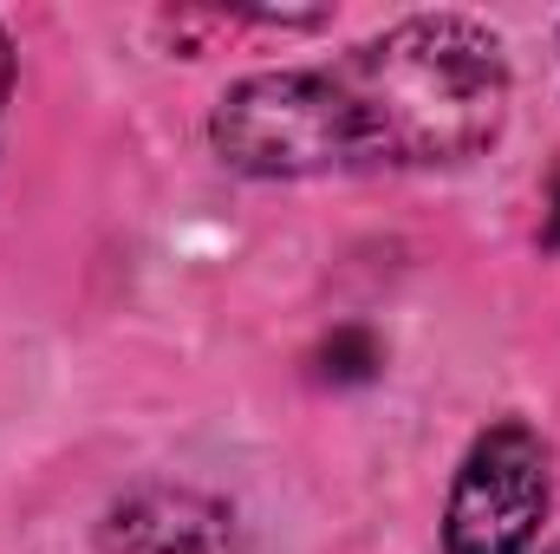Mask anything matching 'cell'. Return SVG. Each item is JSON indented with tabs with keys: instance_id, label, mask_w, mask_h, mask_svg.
Wrapping results in <instances>:
<instances>
[{
	"instance_id": "4",
	"label": "cell",
	"mask_w": 560,
	"mask_h": 554,
	"mask_svg": "<svg viewBox=\"0 0 560 554\" xmlns=\"http://www.w3.org/2000/svg\"><path fill=\"white\" fill-rule=\"evenodd\" d=\"M378 366H385V353H378V339L359 333V326H339V333L326 339V353H319V372L339 379V385H346V379H372Z\"/></svg>"
},
{
	"instance_id": "2",
	"label": "cell",
	"mask_w": 560,
	"mask_h": 554,
	"mask_svg": "<svg viewBox=\"0 0 560 554\" xmlns=\"http://www.w3.org/2000/svg\"><path fill=\"white\" fill-rule=\"evenodd\" d=\"M555 476L548 443L528 424H495L469 443L450 509H443V549L450 554H522L548 516Z\"/></svg>"
},
{
	"instance_id": "3",
	"label": "cell",
	"mask_w": 560,
	"mask_h": 554,
	"mask_svg": "<svg viewBox=\"0 0 560 554\" xmlns=\"http://www.w3.org/2000/svg\"><path fill=\"white\" fill-rule=\"evenodd\" d=\"M229 516L189 489H143L112 516L118 554H222Z\"/></svg>"
},
{
	"instance_id": "6",
	"label": "cell",
	"mask_w": 560,
	"mask_h": 554,
	"mask_svg": "<svg viewBox=\"0 0 560 554\" xmlns=\"http://www.w3.org/2000/svg\"><path fill=\"white\" fill-rule=\"evenodd\" d=\"M7 92H13V46L0 33V118H7Z\"/></svg>"
},
{
	"instance_id": "1",
	"label": "cell",
	"mask_w": 560,
	"mask_h": 554,
	"mask_svg": "<svg viewBox=\"0 0 560 554\" xmlns=\"http://www.w3.org/2000/svg\"><path fill=\"white\" fill-rule=\"evenodd\" d=\"M502 39L463 13H418L332 66L255 72L229 85L209 138L242 176H326L463 163L502 138Z\"/></svg>"
},
{
	"instance_id": "5",
	"label": "cell",
	"mask_w": 560,
	"mask_h": 554,
	"mask_svg": "<svg viewBox=\"0 0 560 554\" xmlns=\"http://www.w3.org/2000/svg\"><path fill=\"white\" fill-rule=\"evenodd\" d=\"M541 242L560 249V170H555V189H548V216H541Z\"/></svg>"
}]
</instances>
